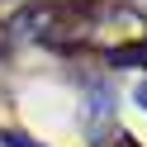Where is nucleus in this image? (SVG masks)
Masks as SVG:
<instances>
[{"label": "nucleus", "mask_w": 147, "mask_h": 147, "mask_svg": "<svg viewBox=\"0 0 147 147\" xmlns=\"http://www.w3.org/2000/svg\"><path fill=\"white\" fill-rule=\"evenodd\" d=\"M133 100H138V105H142V109H147V81H142V86H138V90H133Z\"/></svg>", "instance_id": "f257e3e1"}]
</instances>
